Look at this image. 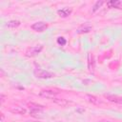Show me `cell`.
<instances>
[{"label":"cell","instance_id":"cell-19","mask_svg":"<svg viewBox=\"0 0 122 122\" xmlns=\"http://www.w3.org/2000/svg\"><path fill=\"white\" fill-rule=\"evenodd\" d=\"M3 119H4V114L1 113V120H3Z\"/></svg>","mask_w":122,"mask_h":122},{"label":"cell","instance_id":"cell-4","mask_svg":"<svg viewBox=\"0 0 122 122\" xmlns=\"http://www.w3.org/2000/svg\"><path fill=\"white\" fill-rule=\"evenodd\" d=\"M29 107H30V114L31 115H36L37 113L43 112L44 110V107L42 105H38L35 103H30Z\"/></svg>","mask_w":122,"mask_h":122},{"label":"cell","instance_id":"cell-12","mask_svg":"<svg viewBox=\"0 0 122 122\" xmlns=\"http://www.w3.org/2000/svg\"><path fill=\"white\" fill-rule=\"evenodd\" d=\"M20 24L21 23H20L19 20H10V21H9L7 23V27L10 28V29H15V28L19 27Z\"/></svg>","mask_w":122,"mask_h":122},{"label":"cell","instance_id":"cell-2","mask_svg":"<svg viewBox=\"0 0 122 122\" xmlns=\"http://www.w3.org/2000/svg\"><path fill=\"white\" fill-rule=\"evenodd\" d=\"M42 50H43V46H41V45H40V46L30 47V48L27 49L25 54H26V56H28V57H34V56L38 55V54L41 52Z\"/></svg>","mask_w":122,"mask_h":122},{"label":"cell","instance_id":"cell-15","mask_svg":"<svg viewBox=\"0 0 122 122\" xmlns=\"http://www.w3.org/2000/svg\"><path fill=\"white\" fill-rule=\"evenodd\" d=\"M88 60H89V68L91 67V64H92V69H93L94 62H93V56H92V54H91V53L88 54Z\"/></svg>","mask_w":122,"mask_h":122},{"label":"cell","instance_id":"cell-13","mask_svg":"<svg viewBox=\"0 0 122 122\" xmlns=\"http://www.w3.org/2000/svg\"><path fill=\"white\" fill-rule=\"evenodd\" d=\"M52 100H53L57 105H59V106H61V107H65V106H67V105L70 103L68 100L63 99V98H53Z\"/></svg>","mask_w":122,"mask_h":122},{"label":"cell","instance_id":"cell-20","mask_svg":"<svg viewBox=\"0 0 122 122\" xmlns=\"http://www.w3.org/2000/svg\"><path fill=\"white\" fill-rule=\"evenodd\" d=\"M102 122H111V121H102Z\"/></svg>","mask_w":122,"mask_h":122},{"label":"cell","instance_id":"cell-16","mask_svg":"<svg viewBox=\"0 0 122 122\" xmlns=\"http://www.w3.org/2000/svg\"><path fill=\"white\" fill-rule=\"evenodd\" d=\"M57 43H58L59 45H61V46H65L66 43H67V40H66L64 37H58V38H57Z\"/></svg>","mask_w":122,"mask_h":122},{"label":"cell","instance_id":"cell-18","mask_svg":"<svg viewBox=\"0 0 122 122\" xmlns=\"http://www.w3.org/2000/svg\"><path fill=\"white\" fill-rule=\"evenodd\" d=\"M26 122H42V121H39V120H27Z\"/></svg>","mask_w":122,"mask_h":122},{"label":"cell","instance_id":"cell-14","mask_svg":"<svg viewBox=\"0 0 122 122\" xmlns=\"http://www.w3.org/2000/svg\"><path fill=\"white\" fill-rule=\"evenodd\" d=\"M104 4V1H97L95 4H94V6H93V8H92V11L94 12V11H96L102 5Z\"/></svg>","mask_w":122,"mask_h":122},{"label":"cell","instance_id":"cell-10","mask_svg":"<svg viewBox=\"0 0 122 122\" xmlns=\"http://www.w3.org/2000/svg\"><path fill=\"white\" fill-rule=\"evenodd\" d=\"M86 99H87L88 102H90V103H92L93 105H98L100 103L99 99L96 96L92 95V94H86Z\"/></svg>","mask_w":122,"mask_h":122},{"label":"cell","instance_id":"cell-9","mask_svg":"<svg viewBox=\"0 0 122 122\" xmlns=\"http://www.w3.org/2000/svg\"><path fill=\"white\" fill-rule=\"evenodd\" d=\"M72 11V9L71 8H63L61 10H57V13L60 17H68L69 15H71Z\"/></svg>","mask_w":122,"mask_h":122},{"label":"cell","instance_id":"cell-5","mask_svg":"<svg viewBox=\"0 0 122 122\" xmlns=\"http://www.w3.org/2000/svg\"><path fill=\"white\" fill-rule=\"evenodd\" d=\"M48 28V25L45 23V22H42V21H39V22H36L34 24L31 25V29L35 31H39V32H42L44 30H46V29Z\"/></svg>","mask_w":122,"mask_h":122},{"label":"cell","instance_id":"cell-1","mask_svg":"<svg viewBox=\"0 0 122 122\" xmlns=\"http://www.w3.org/2000/svg\"><path fill=\"white\" fill-rule=\"evenodd\" d=\"M60 92L59 90L56 89H47V90H42L39 93L40 96L46 97V98H55V96Z\"/></svg>","mask_w":122,"mask_h":122},{"label":"cell","instance_id":"cell-8","mask_svg":"<svg viewBox=\"0 0 122 122\" xmlns=\"http://www.w3.org/2000/svg\"><path fill=\"white\" fill-rule=\"evenodd\" d=\"M107 6L111 9H122V1L121 0H111L107 2Z\"/></svg>","mask_w":122,"mask_h":122},{"label":"cell","instance_id":"cell-3","mask_svg":"<svg viewBox=\"0 0 122 122\" xmlns=\"http://www.w3.org/2000/svg\"><path fill=\"white\" fill-rule=\"evenodd\" d=\"M33 73L34 75L37 77V78H44V79H48V78H51L53 77V73L48 71H45V70H41V69H35L33 71Z\"/></svg>","mask_w":122,"mask_h":122},{"label":"cell","instance_id":"cell-7","mask_svg":"<svg viewBox=\"0 0 122 122\" xmlns=\"http://www.w3.org/2000/svg\"><path fill=\"white\" fill-rule=\"evenodd\" d=\"M104 97L107 98L109 101L112 102V103H116V104H122V97L118 96V95H114V94H110V93H105Z\"/></svg>","mask_w":122,"mask_h":122},{"label":"cell","instance_id":"cell-11","mask_svg":"<svg viewBox=\"0 0 122 122\" xmlns=\"http://www.w3.org/2000/svg\"><path fill=\"white\" fill-rule=\"evenodd\" d=\"M10 112H13V113H17V114H25L27 111H26V109L23 108V107H18V106H16V107H13V108L10 110Z\"/></svg>","mask_w":122,"mask_h":122},{"label":"cell","instance_id":"cell-17","mask_svg":"<svg viewBox=\"0 0 122 122\" xmlns=\"http://www.w3.org/2000/svg\"><path fill=\"white\" fill-rule=\"evenodd\" d=\"M0 98H1V103H3V102L5 101V95H4L3 93H1V95H0Z\"/></svg>","mask_w":122,"mask_h":122},{"label":"cell","instance_id":"cell-6","mask_svg":"<svg viewBox=\"0 0 122 122\" xmlns=\"http://www.w3.org/2000/svg\"><path fill=\"white\" fill-rule=\"evenodd\" d=\"M92 27L91 24H89V23H84V24L80 25V26L77 28L76 32H77V33H87V32H90V31L92 30Z\"/></svg>","mask_w":122,"mask_h":122}]
</instances>
